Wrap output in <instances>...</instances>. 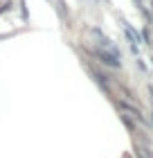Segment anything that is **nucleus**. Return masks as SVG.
<instances>
[{
	"label": "nucleus",
	"mask_w": 153,
	"mask_h": 158,
	"mask_svg": "<svg viewBox=\"0 0 153 158\" xmlns=\"http://www.w3.org/2000/svg\"><path fill=\"white\" fill-rule=\"evenodd\" d=\"M122 27H124V34H126V39L131 41V50L137 54V52H140V48H137V43H140V32L133 30V25H128L126 20H122Z\"/></svg>",
	"instance_id": "nucleus-1"
},
{
	"label": "nucleus",
	"mask_w": 153,
	"mask_h": 158,
	"mask_svg": "<svg viewBox=\"0 0 153 158\" xmlns=\"http://www.w3.org/2000/svg\"><path fill=\"white\" fill-rule=\"evenodd\" d=\"M133 5L137 7V9H140V14H142L144 18H151V11L147 9V7H144V0H133Z\"/></svg>",
	"instance_id": "nucleus-2"
},
{
	"label": "nucleus",
	"mask_w": 153,
	"mask_h": 158,
	"mask_svg": "<svg viewBox=\"0 0 153 158\" xmlns=\"http://www.w3.org/2000/svg\"><path fill=\"white\" fill-rule=\"evenodd\" d=\"M11 0H5V2H0V16H2V14H7V11H9L11 9Z\"/></svg>",
	"instance_id": "nucleus-3"
},
{
	"label": "nucleus",
	"mask_w": 153,
	"mask_h": 158,
	"mask_svg": "<svg viewBox=\"0 0 153 158\" xmlns=\"http://www.w3.org/2000/svg\"><path fill=\"white\" fill-rule=\"evenodd\" d=\"M2 39H5V34H0V41H2Z\"/></svg>",
	"instance_id": "nucleus-4"
},
{
	"label": "nucleus",
	"mask_w": 153,
	"mask_h": 158,
	"mask_svg": "<svg viewBox=\"0 0 153 158\" xmlns=\"http://www.w3.org/2000/svg\"><path fill=\"white\" fill-rule=\"evenodd\" d=\"M151 7H153V5H151ZM151 16H153V9H151Z\"/></svg>",
	"instance_id": "nucleus-5"
}]
</instances>
